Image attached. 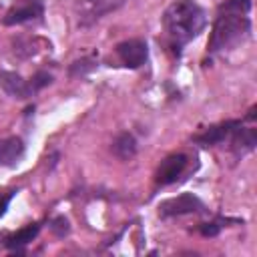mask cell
<instances>
[{
  "label": "cell",
  "mask_w": 257,
  "mask_h": 257,
  "mask_svg": "<svg viewBox=\"0 0 257 257\" xmlns=\"http://www.w3.org/2000/svg\"><path fill=\"white\" fill-rule=\"evenodd\" d=\"M207 26V14L195 0H173L163 12V28L173 52L181 54L183 46L197 38Z\"/></svg>",
  "instance_id": "cell-1"
},
{
  "label": "cell",
  "mask_w": 257,
  "mask_h": 257,
  "mask_svg": "<svg viewBox=\"0 0 257 257\" xmlns=\"http://www.w3.org/2000/svg\"><path fill=\"white\" fill-rule=\"evenodd\" d=\"M249 10L251 0H225L219 6V14L215 18L211 38L207 44L209 52H221L225 48H231L249 34Z\"/></svg>",
  "instance_id": "cell-2"
},
{
  "label": "cell",
  "mask_w": 257,
  "mask_h": 257,
  "mask_svg": "<svg viewBox=\"0 0 257 257\" xmlns=\"http://www.w3.org/2000/svg\"><path fill=\"white\" fill-rule=\"evenodd\" d=\"M128 0H78L74 6L76 12V24L78 26H92L100 18H104L110 12H116L122 8Z\"/></svg>",
  "instance_id": "cell-3"
},
{
  "label": "cell",
  "mask_w": 257,
  "mask_h": 257,
  "mask_svg": "<svg viewBox=\"0 0 257 257\" xmlns=\"http://www.w3.org/2000/svg\"><path fill=\"white\" fill-rule=\"evenodd\" d=\"M44 14V4L42 0H18L16 4H12L8 8V12L2 18V24L6 26H16L22 22H30L36 20Z\"/></svg>",
  "instance_id": "cell-4"
},
{
  "label": "cell",
  "mask_w": 257,
  "mask_h": 257,
  "mask_svg": "<svg viewBox=\"0 0 257 257\" xmlns=\"http://www.w3.org/2000/svg\"><path fill=\"white\" fill-rule=\"evenodd\" d=\"M114 52H116V58L120 60V64L126 66V68L143 66L147 62V56H149L147 42L141 40V38H131V40H124V42L116 44Z\"/></svg>",
  "instance_id": "cell-5"
},
{
  "label": "cell",
  "mask_w": 257,
  "mask_h": 257,
  "mask_svg": "<svg viewBox=\"0 0 257 257\" xmlns=\"http://www.w3.org/2000/svg\"><path fill=\"white\" fill-rule=\"evenodd\" d=\"M205 205L199 197H195L193 193H183L179 197L167 199L159 205V215L161 217H177V215H187V213H197L203 211Z\"/></svg>",
  "instance_id": "cell-6"
},
{
  "label": "cell",
  "mask_w": 257,
  "mask_h": 257,
  "mask_svg": "<svg viewBox=\"0 0 257 257\" xmlns=\"http://www.w3.org/2000/svg\"><path fill=\"white\" fill-rule=\"evenodd\" d=\"M185 167H187V155H183V153H173V155L165 157V159L161 161L157 173H155V183L161 185V187L175 183V181L183 175Z\"/></svg>",
  "instance_id": "cell-7"
},
{
  "label": "cell",
  "mask_w": 257,
  "mask_h": 257,
  "mask_svg": "<svg viewBox=\"0 0 257 257\" xmlns=\"http://www.w3.org/2000/svg\"><path fill=\"white\" fill-rule=\"evenodd\" d=\"M241 124V120H225V122H219V124H213L209 128H205L201 135H195L193 141L199 143V145H219L223 143L225 139L231 137V133Z\"/></svg>",
  "instance_id": "cell-8"
},
{
  "label": "cell",
  "mask_w": 257,
  "mask_h": 257,
  "mask_svg": "<svg viewBox=\"0 0 257 257\" xmlns=\"http://www.w3.org/2000/svg\"><path fill=\"white\" fill-rule=\"evenodd\" d=\"M0 86L4 88L6 94L12 98H28L34 90L30 86V80H24L20 74L10 72V70H0Z\"/></svg>",
  "instance_id": "cell-9"
},
{
  "label": "cell",
  "mask_w": 257,
  "mask_h": 257,
  "mask_svg": "<svg viewBox=\"0 0 257 257\" xmlns=\"http://www.w3.org/2000/svg\"><path fill=\"white\" fill-rule=\"evenodd\" d=\"M24 155V141L20 137L0 139V167H14Z\"/></svg>",
  "instance_id": "cell-10"
},
{
  "label": "cell",
  "mask_w": 257,
  "mask_h": 257,
  "mask_svg": "<svg viewBox=\"0 0 257 257\" xmlns=\"http://www.w3.org/2000/svg\"><path fill=\"white\" fill-rule=\"evenodd\" d=\"M231 147L237 155H243L245 151H251L257 145V131L253 126H243V122L231 133Z\"/></svg>",
  "instance_id": "cell-11"
},
{
  "label": "cell",
  "mask_w": 257,
  "mask_h": 257,
  "mask_svg": "<svg viewBox=\"0 0 257 257\" xmlns=\"http://www.w3.org/2000/svg\"><path fill=\"white\" fill-rule=\"evenodd\" d=\"M110 151L120 161H131L137 155V139L131 133H120L110 145Z\"/></svg>",
  "instance_id": "cell-12"
},
{
  "label": "cell",
  "mask_w": 257,
  "mask_h": 257,
  "mask_svg": "<svg viewBox=\"0 0 257 257\" xmlns=\"http://www.w3.org/2000/svg\"><path fill=\"white\" fill-rule=\"evenodd\" d=\"M38 231H40V225H38V223H30V225L18 229L16 233L8 235L6 241H4V245H6L8 249H20V247L28 245V243L38 235Z\"/></svg>",
  "instance_id": "cell-13"
},
{
  "label": "cell",
  "mask_w": 257,
  "mask_h": 257,
  "mask_svg": "<svg viewBox=\"0 0 257 257\" xmlns=\"http://www.w3.org/2000/svg\"><path fill=\"white\" fill-rule=\"evenodd\" d=\"M94 66V60L92 58H82V60H76L70 64V76H78V74H84L86 70H90Z\"/></svg>",
  "instance_id": "cell-14"
},
{
  "label": "cell",
  "mask_w": 257,
  "mask_h": 257,
  "mask_svg": "<svg viewBox=\"0 0 257 257\" xmlns=\"http://www.w3.org/2000/svg\"><path fill=\"white\" fill-rule=\"evenodd\" d=\"M50 82H52V76H50L48 72H44V70H38V72L30 78V86H32L34 92L40 90V88H44V86L50 84Z\"/></svg>",
  "instance_id": "cell-15"
},
{
  "label": "cell",
  "mask_w": 257,
  "mask_h": 257,
  "mask_svg": "<svg viewBox=\"0 0 257 257\" xmlns=\"http://www.w3.org/2000/svg\"><path fill=\"white\" fill-rule=\"evenodd\" d=\"M221 221H209V223H201L199 225V233L203 235V237H215V235H219V231H221Z\"/></svg>",
  "instance_id": "cell-16"
},
{
  "label": "cell",
  "mask_w": 257,
  "mask_h": 257,
  "mask_svg": "<svg viewBox=\"0 0 257 257\" xmlns=\"http://www.w3.org/2000/svg\"><path fill=\"white\" fill-rule=\"evenodd\" d=\"M50 229L58 235V237H64L66 233H68V221L64 219V217H56V219H52V225H50Z\"/></svg>",
  "instance_id": "cell-17"
},
{
  "label": "cell",
  "mask_w": 257,
  "mask_h": 257,
  "mask_svg": "<svg viewBox=\"0 0 257 257\" xmlns=\"http://www.w3.org/2000/svg\"><path fill=\"white\" fill-rule=\"evenodd\" d=\"M14 193H16V191H8V193L0 195V217L6 213V209H8V205H10L12 197H14Z\"/></svg>",
  "instance_id": "cell-18"
}]
</instances>
